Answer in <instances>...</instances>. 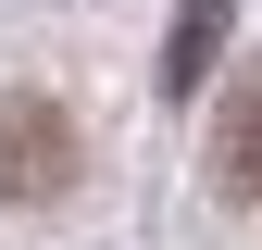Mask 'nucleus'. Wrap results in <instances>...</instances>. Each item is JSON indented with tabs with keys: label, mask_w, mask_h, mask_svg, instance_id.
<instances>
[{
	"label": "nucleus",
	"mask_w": 262,
	"mask_h": 250,
	"mask_svg": "<svg viewBox=\"0 0 262 250\" xmlns=\"http://www.w3.org/2000/svg\"><path fill=\"white\" fill-rule=\"evenodd\" d=\"M225 13H237V0H187V13H175V50H162V88H175V100L212 75V38H225Z\"/></svg>",
	"instance_id": "nucleus-2"
},
{
	"label": "nucleus",
	"mask_w": 262,
	"mask_h": 250,
	"mask_svg": "<svg viewBox=\"0 0 262 250\" xmlns=\"http://www.w3.org/2000/svg\"><path fill=\"white\" fill-rule=\"evenodd\" d=\"M212 175L237 187V200H250V187H262V75L237 88V113H225V138H212Z\"/></svg>",
	"instance_id": "nucleus-3"
},
{
	"label": "nucleus",
	"mask_w": 262,
	"mask_h": 250,
	"mask_svg": "<svg viewBox=\"0 0 262 250\" xmlns=\"http://www.w3.org/2000/svg\"><path fill=\"white\" fill-rule=\"evenodd\" d=\"M75 175V138H62L50 100H0V200H50Z\"/></svg>",
	"instance_id": "nucleus-1"
}]
</instances>
